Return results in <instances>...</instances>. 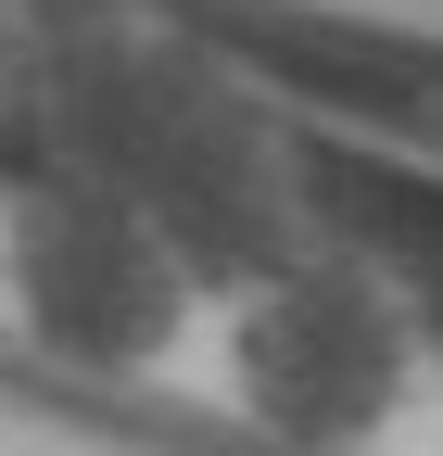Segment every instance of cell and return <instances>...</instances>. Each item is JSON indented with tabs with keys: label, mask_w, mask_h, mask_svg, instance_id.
Here are the masks:
<instances>
[{
	"label": "cell",
	"mask_w": 443,
	"mask_h": 456,
	"mask_svg": "<svg viewBox=\"0 0 443 456\" xmlns=\"http://www.w3.org/2000/svg\"><path fill=\"white\" fill-rule=\"evenodd\" d=\"M229 406L292 456H367L418 406V305L367 254H279L229 292Z\"/></svg>",
	"instance_id": "6da1fadb"
},
{
	"label": "cell",
	"mask_w": 443,
	"mask_h": 456,
	"mask_svg": "<svg viewBox=\"0 0 443 456\" xmlns=\"http://www.w3.org/2000/svg\"><path fill=\"white\" fill-rule=\"evenodd\" d=\"M0 279H13V317L51 368L89 380H140L190 342V317L215 305V279L165 241L127 191H26L0 228Z\"/></svg>",
	"instance_id": "7a4b0ae2"
}]
</instances>
